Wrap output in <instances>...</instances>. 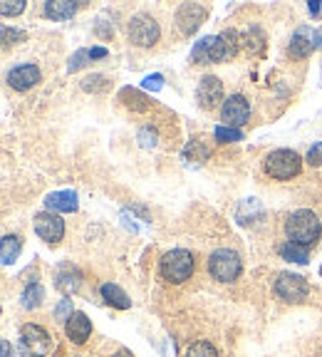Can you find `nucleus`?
Returning <instances> with one entry per match:
<instances>
[{"mask_svg":"<svg viewBox=\"0 0 322 357\" xmlns=\"http://www.w3.org/2000/svg\"><path fill=\"white\" fill-rule=\"evenodd\" d=\"M240 268H243L240 256L236 251H231V248H218V251H213L211 258H208V271H211L213 278L221 280V283H231V280L238 278Z\"/></svg>","mask_w":322,"mask_h":357,"instance_id":"nucleus-5","label":"nucleus"},{"mask_svg":"<svg viewBox=\"0 0 322 357\" xmlns=\"http://www.w3.org/2000/svg\"><path fill=\"white\" fill-rule=\"evenodd\" d=\"M75 13H77V3H70V0H50V3H45V15L52 17V20H70Z\"/></svg>","mask_w":322,"mask_h":357,"instance_id":"nucleus-16","label":"nucleus"},{"mask_svg":"<svg viewBox=\"0 0 322 357\" xmlns=\"http://www.w3.org/2000/svg\"><path fill=\"white\" fill-rule=\"evenodd\" d=\"M22 251V241L17 236H3V248H0V258L6 266H10Z\"/></svg>","mask_w":322,"mask_h":357,"instance_id":"nucleus-21","label":"nucleus"},{"mask_svg":"<svg viewBox=\"0 0 322 357\" xmlns=\"http://www.w3.org/2000/svg\"><path fill=\"white\" fill-rule=\"evenodd\" d=\"M161 87H164V77H161V75H149V77H144V89L159 92Z\"/></svg>","mask_w":322,"mask_h":357,"instance_id":"nucleus-31","label":"nucleus"},{"mask_svg":"<svg viewBox=\"0 0 322 357\" xmlns=\"http://www.w3.org/2000/svg\"><path fill=\"white\" fill-rule=\"evenodd\" d=\"M320 10H322V6L317 3V0H312V3H310V13H312V15H320Z\"/></svg>","mask_w":322,"mask_h":357,"instance_id":"nucleus-36","label":"nucleus"},{"mask_svg":"<svg viewBox=\"0 0 322 357\" xmlns=\"http://www.w3.org/2000/svg\"><path fill=\"white\" fill-rule=\"evenodd\" d=\"M285 234H288L290 243H298L302 248H312L320 241L322 223L310 208H298L285 221Z\"/></svg>","mask_w":322,"mask_h":357,"instance_id":"nucleus-2","label":"nucleus"},{"mask_svg":"<svg viewBox=\"0 0 322 357\" xmlns=\"http://www.w3.org/2000/svg\"><path fill=\"white\" fill-rule=\"evenodd\" d=\"M139 142L144 146H156V134H154V137H149V129H141V132H139Z\"/></svg>","mask_w":322,"mask_h":357,"instance_id":"nucleus-33","label":"nucleus"},{"mask_svg":"<svg viewBox=\"0 0 322 357\" xmlns=\"http://www.w3.org/2000/svg\"><path fill=\"white\" fill-rule=\"evenodd\" d=\"M302 167V159L298 151L293 149H275L266 156V174H270L273 178L288 181V178L298 176Z\"/></svg>","mask_w":322,"mask_h":357,"instance_id":"nucleus-4","label":"nucleus"},{"mask_svg":"<svg viewBox=\"0 0 322 357\" xmlns=\"http://www.w3.org/2000/svg\"><path fill=\"white\" fill-rule=\"evenodd\" d=\"M100 82H105V77L102 75H95V77H87L82 82V87L84 89H100V87H105V84H100Z\"/></svg>","mask_w":322,"mask_h":357,"instance_id":"nucleus-32","label":"nucleus"},{"mask_svg":"<svg viewBox=\"0 0 322 357\" xmlns=\"http://www.w3.org/2000/svg\"><path fill=\"white\" fill-rule=\"evenodd\" d=\"M280 256H283L285 261L300 263V266L310 263V253H307V248H302V245H298V243H290V241L280 245Z\"/></svg>","mask_w":322,"mask_h":357,"instance_id":"nucleus-23","label":"nucleus"},{"mask_svg":"<svg viewBox=\"0 0 322 357\" xmlns=\"http://www.w3.org/2000/svg\"><path fill=\"white\" fill-rule=\"evenodd\" d=\"M307 164L322 167V142H317V144L310 146V151H307Z\"/></svg>","mask_w":322,"mask_h":357,"instance_id":"nucleus-29","label":"nucleus"},{"mask_svg":"<svg viewBox=\"0 0 322 357\" xmlns=\"http://www.w3.org/2000/svg\"><path fill=\"white\" fill-rule=\"evenodd\" d=\"M72 301H62L60 305L55 307V318L60 320V323H67V320L72 318Z\"/></svg>","mask_w":322,"mask_h":357,"instance_id":"nucleus-28","label":"nucleus"},{"mask_svg":"<svg viewBox=\"0 0 322 357\" xmlns=\"http://www.w3.org/2000/svg\"><path fill=\"white\" fill-rule=\"evenodd\" d=\"M206 15H208V10H206L204 6H199V3H183L176 10L178 30H181L183 35H194L206 22Z\"/></svg>","mask_w":322,"mask_h":357,"instance_id":"nucleus-11","label":"nucleus"},{"mask_svg":"<svg viewBox=\"0 0 322 357\" xmlns=\"http://www.w3.org/2000/svg\"><path fill=\"white\" fill-rule=\"evenodd\" d=\"M22 10H25V0H3V3H0V13L6 17L20 15Z\"/></svg>","mask_w":322,"mask_h":357,"instance_id":"nucleus-27","label":"nucleus"},{"mask_svg":"<svg viewBox=\"0 0 322 357\" xmlns=\"http://www.w3.org/2000/svg\"><path fill=\"white\" fill-rule=\"evenodd\" d=\"M320 275H322V266H320Z\"/></svg>","mask_w":322,"mask_h":357,"instance_id":"nucleus-37","label":"nucleus"},{"mask_svg":"<svg viewBox=\"0 0 322 357\" xmlns=\"http://www.w3.org/2000/svg\"><path fill=\"white\" fill-rule=\"evenodd\" d=\"M196 100H199V105L204 107V109H213V107L223 100L221 79L213 77V75H206V77H201L199 89H196Z\"/></svg>","mask_w":322,"mask_h":357,"instance_id":"nucleus-12","label":"nucleus"},{"mask_svg":"<svg viewBox=\"0 0 322 357\" xmlns=\"http://www.w3.org/2000/svg\"><path fill=\"white\" fill-rule=\"evenodd\" d=\"M159 273L169 283H183L194 273V256L186 248H174V251L164 253L159 261Z\"/></svg>","mask_w":322,"mask_h":357,"instance_id":"nucleus-3","label":"nucleus"},{"mask_svg":"<svg viewBox=\"0 0 322 357\" xmlns=\"http://www.w3.org/2000/svg\"><path fill=\"white\" fill-rule=\"evenodd\" d=\"M45 301V290L40 283H30L28 288L22 290V307L25 310H35V307H40Z\"/></svg>","mask_w":322,"mask_h":357,"instance_id":"nucleus-22","label":"nucleus"},{"mask_svg":"<svg viewBox=\"0 0 322 357\" xmlns=\"http://www.w3.org/2000/svg\"><path fill=\"white\" fill-rule=\"evenodd\" d=\"M216 139L218 142H240L243 139V132L240 129H233V127H216Z\"/></svg>","mask_w":322,"mask_h":357,"instance_id":"nucleus-26","label":"nucleus"},{"mask_svg":"<svg viewBox=\"0 0 322 357\" xmlns=\"http://www.w3.org/2000/svg\"><path fill=\"white\" fill-rule=\"evenodd\" d=\"M310 293V285L298 273H280L275 280V296L288 303H302Z\"/></svg>","mask_w":322,"mask_h":357,"instance_id":"nucleus-7","label":"nucleus"},{"mask_svg":"<svg viewBox=\"0 0 322 357\" xmlns=\"http://www.w3.org/2000/svg\"><path fill=\"white\" fill-rule=\"evenodd\" d=\"M89 60H92V52H89V50H77L72 57H70V62H67V73H77V70H82Z\"/></svg>","mask_w":322,"mask_h":357,"instance_id":"nucleus-25","label":"nucleus"},{"mask_svg":"<svg viewBox=\"0 0 322 357\" xmlns=\"http://www.w3.org/2000/svg\"><path fill=\"white\" fill-rule=\"evenodd\" d=\"M45 206L50 211L72 213L77 211V194L75 191H52V194L45 196Z\"/></svg>","mask_w":322,"mask_h":357,"instance_id":"nucleus-15","label":"nucleus"},{"mask_svg":"<svg viewBox=\"0 0 322 357\" xmlns=\"http://www.w3.org/2000/svg\"><path fill=\"white\" fill-rule=\"evenodd\" d=\"M312 47H322V28L312 33Z\"/></svg>","mask_w":322,"mask_h":357,"instance_id":"nucleus-34","label":"nucleus"},{"mask_svg":"<svg viewBox=\"0 0 322 357\" xmlns=\"http://www.w3.org/2000/svg\"><path fill=\"white\" fill-rule=\"evenodd\" d=\"M40 82V70L35 65H17L8 73V84L17 92H25V89H33Z\"/></svg>","mask_w":322,"mask_h":357,"instance_id":"nucleus-13","label":"nucleus"},{"mask_svg":"<svg viewBox=\"0 0 322 357\" xmlns=\"http://www.w3.org/2000/svg\"><path fill=\"white\" fill-rule=\"evenodd\" d=\"M25 40V33L22 30H10V28H3V45H15Z\"/></svg>","mask_w":322,"mask_h":357,"instance_id":"nucleus-30","label":"nucleus"},{"mask_svg":"<svg viewBox=\"0 0 322 357\" xmlns=\"http://www.w3.org/2000/svg\"><path fill=\"white\" fill-rule=\"evenodd\" d=\"M57 288L62 290V293H75V290L82 285V275H79V271H75L72 266H65V268H60V273H57Z\"/></svg>","mask_w":322,"mask_h":357,"instance_id":"nucleus-17","label":"nucleus"},{"mask_svg":"<svg viewBox=\"0 0 322 357\" xmlns=\"http://www.w3.org/2000/svg\"><path fill=\"white\" fill-rule=\"evenodd\" d=\"M186 357H218V352H216V347H213L211 342L199 340V342H194L189 350H186Z\"/></svg>","mask_w":322,"mask_h":357,"instance_id":"nucleus-24","label":"nucleus"},{"mask_svg":"<svg viewBox=\"0 0 322 357\" xmlns=\"http://www.w3.org/2000/svg\"><path fill=\"white\" fill-rule=\"evenodd\" d=\"M248 117H250V105L243 95H233L223 102L221 119L226 122V127H233V129L243 127V124L248 122Z\"/></svg>","mask_w":322,"mask_h":357,"instance_id":"nucleus-10","label":"nucleus"},{"mask_svg":"<svg viewBox=\"0 0 322 357\" xmlns=\"http://www.w3.org/2000/svg\"><path fill=\"white\" fill-rule=\"evenodd\" d=\"M20 345L28 350L30 357H45V355H50L52 342H50V335L45 333L40 325L28 323V325H22V330H20Z\"/></svg>","mask_w":322,"mask_h":357,"instance_id":"nucleus-8","label":"nucleus"},{"mask_svg":"<svg viewBox=\"0 0 322 357\" xmlns=\"http://www.w3.org/2000/svg\"><path fill=\"white\" fill-rule=\"evenodd\" d=\"M102 298H105L107 303H109L112 307H119V310H127V307H132V301H129V296L124 293L119 285L114 283H105L102 285Z\"/></svg>","mask_w":322,"mask_h":357,"instance_id":"nucleus-18","label":"nucleus"},{"mask_svg":"<svg viewBox=\"0 0 322 357\" xmlns=\"http://www.w3.org/2000/svg\"><path fill=\"white\" fill-rule=\"evenodd\" d=\"M159 35H161L159 22L151 15H146V13H139V15H134L132 20H129V40H132L134 45H139V47H151V45H156Z\"/></svg>","mask_w":322,"mask_h":357,"instance_id":"nucleus-6","label":"nucleus"},{"mask_svg":"<svg viewBox=\"0 0 322 357\" xmlns=\"http://www.w3.org/2000/svg\"><path fill=\"white\" fill-rule=\"evenodd\" d=\"M35 234L45 241V243H60L65 236V221L57 213L43 211L35 216Z\"/></svg>","mask_w":322,"mask_h":357,"instance_id":"nucleus-9","label":"nucleus"},{"mask_svg":"<svg viewBox=\"0 0 322 357\" xmlns=\"http://www.w3.org/2000/svg\"><path fill=\"white\" fill-rule=\"evenodd\" d=\"M240 38L236 30H226L221 35H208V38H201L191 50V60L196 65H208V62H223L231 60V57L238 52Z\"/></svg>","mask_w":322,"mask_h":357,"instance_id":"nucleus-1","label":"nucleus"},{"mask_svg":"<svg viewBox=\"0 0 322 357\" xmlns=\"http://www.w3.org/2000/svg\"><path fill=\"white\" fill-rule=\"evenodd\" d=\"M312 50V45H310V35H307V30H298V33L293 35V40H290V47L288 52L293 57H298V60H302V57H307Z\"/></svg>","mask_w":322,"mask_h":357,"instance_id":"nucleus-19","label":"nucleus"},{"mask_svg":"<svg viewBox=\"0 0 322 357\" xmlns=\"http://www.w3.org/2000/svg\"><path fill=\"white\" fill-rule=\"evenodd\" d=\"M89 52H92V60H97V57H107V50H105V47H92Z\"/></svg>","mask_w":322,"mask_h":357,"instance_id":"nucleus-35","label":"nucleus"},{"mask_svg":"<svg viewBox=\"0 0 322 357\" xmlns=\"http://www.w3.org/2000/svg\"><path fill=\"white\" fill-rule=\"evenodd\" d=\"M119 100H122L129 109H137V112H144L146 107H149V100L141 95L139 89H132V87H124L122 92H119Z\"/></svg>","mask_w":322,"mask_h":357,"instance_id":"nucleus-20","label":"nucleus"},{"mask_svg":"<svg viewBox=\"0 0 322 357\" xmlns=\"http://www.w3.org/2000/svg\"><path fill=\"white\" fill-rule=\"evenodd\" d=\"M65 333L75 345H82V342H87L89 333H92V320L84 312H75L72 318L65 323Z\"/></svg>","mask_w":322,"mask_h":357,"instance_id":"nucleus-14","label":"nucleus"}]
</instances>
